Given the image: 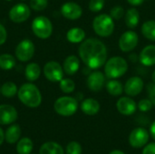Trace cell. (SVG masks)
Here are the masks:
<instances>
[{"mask_svg": "<svg viewBox=\"0 0 155 154\" xmlns=\"http://www.w3.org/2000/svg\"><path fill=\"white\" fill-rule=\"evenodd\" d=\"M60 89L64 93H71L75 89V84L72 79L63 78L60 81Z\"/></svg>", "mask_w": 155, "mask_h": 154, "instance_id": "30", "label": "cell"}, {"mask_svg": "<svg viewBox=\"0 0 155 154\" xmlns=\"http://www.w3.org/2000/svg\"><path fill=\"white\" fill-rule=\"evenodd\" d=\"M0 92L5 97L11 98V97L15 96L18 91H17V87H16L15 84H14L12 82H6L2 85Z\"/></svg>", "mask_w": 155, "mask_h": 154, "instance_id": "28", "label": "cell"}, {"mask_svg": "<svg viewBox=\"0 0 155 154\" xmlns=\"http://www.w3.org/2000/svg\"><path fill=\"white\" fill-rule=\"evenodd\" d=\"M86 84L91 91L100 92L104 88L105 84L104 74L100 71H94L88 75Z\"/></svg>", "mask_w": 155, "mask_h": 154, "instance_id": "14", "label": "cell"}, {"mask_svg": "<svg viewBox=\"0 0 155 154\" xmlns=\"http://www.w3.org/2000/svg\"><path fill=\"white\" fill-rule=\"evenodd\" d=\"M33 150V142L28 138L21 139L16 146V151L19 154H30Z\"/></svg>", "mask_w": 155, "mask_h": 154, "instance_id": "27", "label": "cell"}, {"mask_svg": "<svg viewBox=\"0 0 155 154\" xmlns=\"http://www.w3.org/2000/svg\"><path fill=\"white\" fill-rule=\"evenodd\" d=\"M150 133L152 135V137L155 140V121L153 123V124L151 125V128H150Z\"/></svg>", "mask_w": 155, "mask_h": 154, "instance_id": "40", "label": "cell"}, {"mask_svg": "<svg viewBox=\"0 0 155 154\" xmlns=\"http://www.w3.org/2000/svg\"><path fill=\"white\" fill-rule=\"evenodd\" d=\"M140 21V13L136 8H129L124 14V22L128 28H135Z\"/></svg>", "mask_w": 155, "mask_h": 154, "instance_id": "20", "label": "cell"}, {"mask_svg": "<svg viewBox=\"0 0 155 154\" xmlns=\"http://www.w3.org/2000/svg\"><path fill=\"white\" fill-rule=\"evenodd\" d=\"M147 91L149 93V99L152 101L153 105H155V84H149L147 85Z\"/></svg>", "mask_w": 155, "mask_h": 154, "instance_id": "36", "label": "cell"}, {"mask_svg": "<svg viewBox=\"0 0 155 154\" xmlns=\"http://www.w3.org/2000/svg\"><path fill=\"white\" fill-rule=\"evenodd\" d=\"M61 13L64 17L70 20H76L82 16V7L74 2H66L61 7Z\"/></svg>", "mask_w": 155, "mask_h": 154, "instance_id": "13", "label": "cell"}, {"mask_svg": "<svg viewBox=\"0 0 155 154\" xmlns=\"http://www.w3.org/2000/svg\"><path fill=\"white\" fill-rule=\"evenodd\" d=\"M89 10L92 12H99L104 6V0H90L89 1Z\"/></svg>", "mask_w": 155, "mask_h": 154, "instance_id": "34", "label": "cell"}, {"mask_svg": "<svg viewBox=\"0 0 155 154\" xmlns=\"http://www.w3.org/2000/svg\"><path fill=\"white\" fill-rule=\"evenodd\" d=\"M33 33L41 39H47L53 32V25L51 21L45 16H37L34 19L32 24Z\"/></svg>", "mask_w": 155, "mask_h": 154, "instance_id": "6", "label": "cell"}, {"mask_svg": "<svg viewBox=\"0 0 155 154\" xmlns=\"http://www.w3.org/2000/svg\"><path fill=\"white\" fill-rule=\"evenodd\" d=\"M79 67H80V61L78 57L75 55L67 56L63 64L64 72L68 75H74V74H76L77 71L79 70Z\"/></svg>", "mask_w": 155, "mask_h": 154, "instance_id": "18", "label": "cell"}, {"mask_svg": "<svg viewBox=\"0 0 155 154\" xmlns=\"http://www.w3.org/2000/svg\"><path fill=\"white\" fill-rule=\"evenodd\" d=\"M4 140H5V134H4V132H3V130L0 128V145L3 143Z\"/></svg>", "mask_w": 155, "mask_h": 154, "instance_id": "41", "label": "cell"}, {"mask_svg": "<svg viewBox=\"0 0 155 154\" xmlns=\"http://www.w3.org/2000/svg\"><path fill=\"white\" fill-rule=\"evenodd\" d=\"M93 28L97 35L101 37H108L114 30V19L110 15L101 14L94 17L93 21Z\"/></svg>", "mask_w": 155, "mask_h": 154, "instance_id": "4", "label": "cell"}, {"mask_svg": "<svg viewBox=\"0 0 155 154\" xmlns=\"http://www.w3.org/2000/svg\"><path fill=\"white\" fill-rule=\"evenodd\" d=\"M48 0H31L30 6L35 11H42L46 8Z\"/></svg>", "mask_w": 155, "mask_h": 154, "instance_id": "33", "label": "cell"}, {"mask_svg": "<svg viewBox=\"0 0 155 154\" xmlns=\"http://www.w3.org/2000/svg\"><path fill=\"white\" fill-rule=\"evenodd\" d=\"M30 16V8L24 3L14 5L9 11V17L15 23H22L26 21Z\"/></svg>", "mask_w": 155, "mask_h": 154, "instance_id": "10", "label": "cell"}, {"mask_svg": "<svg viewBox=\"0 0 155 154\" xmlns=\"http://www.w3.org/2000/svg\"><path fill=\"white\" fill-rule=\"evenodd\" d=\"M117 111L123 115H132L137 109L136 103L131 97H121L116 103Z\"/></svg>", "mask_w": 155, "mask_h": 154, "instance_id": "15", "label": "cell"}, {"mask_svg": "<svg viewBox=\"0 0 155 154\" xmlns=\"http://www.w3.org/2000/svg\"><path fill=\"white\" fill-rule=\"evenodd\" d=\"M54 111L62 116H71L74 114L78 109L76 99L70 96H63L58 98L54 104Z\"/></svg>", "mask_w": 155, "mask_h": 154, "instance_id": "5", "label": "cell"}, {"mask_svg": "<svg viewBox=\"0 0 155 154\" xmlns=\"http://www.w3.org/2000/svg\"><path fill=\"white\" fill-rule=\"evenodd\" d=\"M35 45L31 40L25 39L21 41L15 48V56L19 61L27 62L34 56Z\"/></svg>", "mask_w": 155, "mask_h": 154, "instance_id": "8", "label": "cell"}, {"mask_svg": "<svg viewBox=\"0 0 155 154\" xmlns=\"http://www.w3.org/2000/svg\"><path fill=\"white\" fill-rule=\"evenodd\" d=\"M17 119L16 110L7 104L0 105V124L6 125L13 123Z\"/></svg>", "mask_w": 155, "mask_h": 154, "instance_id": "16", "label": "cell"}, {"mask_svg": "<svg viewBox=\"0 0 155 154\" xmlns=\"http://www.w3.org/2000/svg\"><path fill=\"white\" fill-rule=\"evenodd\" d=\"M140 62L144 66H153L155 64V45L145 46L140 54Z\"/></svg>", "mask_w": 155, "mask_h": 154, "instance_id": "17", "label": "cell"}, {"mask_svg": "<svg viewBox=\"0 0 155 154\" xmlns=\"http://www.w3.org/2000/svg\"><path fill=\"white\" fill-rule=\"evenodd\" d=\"M15 64V60L13 55L4 54L0 55V68L3 70H10Z\"/></svg>", "mask_w": 155, "mask_h": 154, "instance_id": "29", "label": "cell"}, {"mask_svg": "<svg viewBox=\"0 0 155 154\" xmlns=\"http://www.w3.org/2000/svg\"><path fill=\"white\" fill-rule=\"evenodd\" d=\"M105 86L108 93L113 96H119L124 92V86L122 83L115 79H110V81L106 83Z\"/></svg>", "mask_w": 155, "mask_h": 154, "instance_id": "25", "label": "cell"}, {"mask_svg": "<svg viewBox=\"0 0 155 154\" xmlns=\"http://www.w3.org/2000/svg\"><path fill=\"white\" fill-rule=\"evenodd\" d=\"M128 70L126 60L121 56H114L106 61L104 64V74L109 79L122 77Z\"/></svg>", "mask_w": 155, "mask_h": 154, "instance_id": "3", "label": "cell"}, {"mask_svg": "<svg viewBox=\"0 0 155 154\" xmlns=\"http://www.w3.org/2000/svg\"><path fill=\"white\" fill-rule=\"evenodd\" d=\"M149 141V133L143 128H136L132 131L129 136V143L134 148H142Z\"/></svg>", "mask_w": 155, "mask_h": 154, "instance_id": "11", "label": "cell"}, {"mask_svg": "<svg viewBox=\"0 0 155 154\" xmlns=\"http://www.w3.org/2000/svg\"><path fill=\"white\" fill-rule=\"evenodd\" d=\"M124 9L122 5H115L110 10V15L113 19L119 20L123 16H124Z\"/></svg>", "mask_w": 155, "mask_h": 154, "instance_id": "31", "label": "cell"}, {"mask_svg": "<svg viewBox=\"0 0 155 154\" xmlns=\"http://www.w3.org/2000/svg\"><path fill=\"white\" fill-rule=\"evenodd\" d=\"M25 74V78L28 81L34 82L39 78V76L41 74V68L37 64L31 63L28 65H26Z\"/></svg>", "mask_w": 155, "mask_h": 154, "instance_id": "24", "label": "cell"}, {"mask_svg": "<svg viewBox=\"0 0 155 154\" xmlns=\"http://www.w3.org/2000/svg\"><path fill=\"white\" fill-rule=\"evenodd\" d=\"M142 34L146 39L155 42V20H149L143 24Z\"/></svg>", "mask_w": 155, "mask_h": 154, "instance_id": "26", "label": "cell"}, {"mask_svg": "<svg viewBox=\"0 0 155 154\" xmlns=\"http://www.w3.org/2000/svg\"><path fill=\"white\" fill-rule=\"evenodd\" d=\"M6 38H7L6 30H5V26L0 24V45L5 44V42L6 41Z\"/></svg>", "mask_w": 155, "mask_h": 154, "instance_id": "37", "label": "cell"}, {"mask_svg": "<svg viewBox=\"0 0 155 154\" xmlns=\"http://www.w3.org/2000/svg\"><path fill=\"white\" fill-rule=\"evenodd\" d=\"M67 154H82V146L77 142H71L66 146Z\"/></svg>", "mask_w": 155, "mask_h": 154, "instance_id": "32", "label": "cell"}, {"mask_svg": "<svg viewBox=\"0 0 155 154\" xmlns=\"http://www.w3.org/2000/svg\"><path fill=\"white\" fill-rule=\"evenodd\" d=\"M44 74L50 82H60L64 78V69L57 62L51 61L45 64L44 67Z\"/></svg>", "mask_w": 155, "mask_h": 154, "instance_id": "9", "label": "cell"}, {"mask_svg": "<svg viewBox=\"0 0 155 154\" xmlns=\"http://www.w3.org/2000/svg\"><path fill=\"white\" fill-rule=\"evenodd\" d=\"M81 110L86 115H95L100 111V103L93 98H87L81 103Z\"/></svg>", "mask_w": 155, "mask_h": 154, "instance_id": "19", "label": "cell"}, {"mask_svg": "<svg viewBox=\"0 0 155 154\" xmlns=\"http://www.w3.org/2000/svg\"><path fill=\"white\" fill-rule=\"evenodd\" d=\"M20 135H21V129L19 125L13 124L6 130L5 134V139L6 140L8 143L13 144L19 140Z\"/></svg>", "mask_w": 155, "mask_h": 154, "instance_id": "22", "label": "cell"}, {"mask_svg": "<svg viewBox=\"0 0 155 154\" xmlns=\"http://www.w3.org/2000/svg\"><path fill=\"white\" fill-rule=\"evenodd\" d=\"M66 38L70 43L73 44L82 43L85 38V32L80 27H73L68 30L66 34Z\"/></svg>", "mask_w": 155, "mask_h": 154, "instance_id": "21", "label": "cell"}, {"mask_svg": "<svg viewBox=\"0 0 155 154\" xmlns=\"http://www.w3.org/2000/svg\"><path fill=\"white\" fill-rule=\"evenodd\" d=\"M143 86H144V84L141 77L133 76L126 81L124 87V91L127 95L134 97L141 93V92L143 89Z\"/></svg>", "mask_w": 155, "mask_h": 154, "instance_id": "12", "label": "cell"}, {"mask_svg": "<svg viewBox=\"0 0 155 154\" xmlns=\"http://www.w3.org/2000/svg\"><path fill=\"white\" fill-rule=\"evenodd\" d=\"M17 95L19 100L26 106L35 108L42 103V95L39 89L33 84H23L18 92Z\"/></svg>", "mask_w": 155, "mask_h": 154, "instance_id": "2", "label": "cell"}, {"mask_svg": "<svg viewBox=\"0 0 155 154\" xmlns=\"http://www.w3.org/2000/svg\"><path fill=\"white\" fill-rule=\"evenodd\" d=\"M143 154H155V143H149L143 151Z\"/></svg>", "mask_w": 155, "mask_h": 154, "instance_id": "38", "label": "cell"}, {"mask_svg": "<svg viewBox=\"0 0 155 154\" xmlns=\"http://www.w3.org/2000/svg\"><path fill=\"white\" fill-rule=\"evenodd\" d=\"M139 36L132 30L124 32L119 38V48L124 53H128L133 51L138 44Z\"/></svg>", "mask_w": 155, "mask_h": 154, "instance_id": "7", "label": "cell"}, {"mask_svg": "<svg viewBox=\"0 0 155 154\" xmlns=\"http://www.w3.org/2000/svg\"><path fill=\"white\" fill-rule=\"evenodd\" d=\"M153 106V103H152V101L150 99H143L138 103V109L142 112H148L150 110H152Z\"/></svg>", "mask_w": 155, "mask_h": 154, "instance_id": "35", "label": "cell"}, {"mask_svg": "<svg viewBox=\"0 0 155 154\" xmlns=\"http://www.w3.org/2000/svg\"><path fill=\"white\" fill-rule=\"evenodd\" d=\"M152 80H153V83L155 84V70L153 71V75H152Z\"/></svg>", "mask_w": 155, "mask_h": 154, "instance_id": "43", "label": "cell"}, {"mask_svg": "<svg viewBox=\"0 0 155 154\" xmlns=\"http://www.w3.org/2000/svg\"><path fill=\"white\" fill-rule=\"evenodd\" d=\"M127 2L133 6H138L142 5L144 2V0H127Z\"/></svg>", "mask_w": 155, "mask_h": 154, "instance_id": "39", "label": "cell"}, {"mask_svg": "<svg viewBox=\"0 0 155 154\" xmlns=\"http://www.w3.org/2000/svg\"><path fill=\"white\" fill-rule=\"evenodd\" d=\"M40 154H64V150L58 143L54 142H48L41 146Z\"/></svg>", "mask_w": 155, "mask_h": 154, "instance_id": "23", "label": "cell"}, {"mask_svg": "<svg viewBox=\"0 0 155 154\" xmlns=\"http://www.w3.org/2000/svg\"><path fill=\"white\" fill-rule=\"evenodd\" d=\"M109 154H124L123 152H121V151H118V150H115V151H113V152H111Z\"/></svg>", "mask_w": 155, "mask_h": 154, "instance_id": "42", "label": "cell"}, {"mask_svg": "<svg viewBox=\"0 0 155 154\" xmlns=\"http://www.w3.org/2000/svg\"><path fill=\"white\" fill-rule=\"evenodd\" d=\"M23 1H25V0H23Z\"/></svg>", "mask_w": 155, "mask_h": 154, "instance_id": "44", "label": "cell"}, {"mask_svg": "<svg viewBox=\"0 0 155 154\" xmlns=\"http://www.w3.org/2000/svg\"><path fill=\"white\" fill-rule=\"evenodd\" d=\"M78 53L81 60L89 69H99L107 61V48L102 41L96 38L83 41Z\"/></svg>", "mask_w": 155, "mask_h": 154, "instance_id": "1", "label": "cell"}]
</instances>
